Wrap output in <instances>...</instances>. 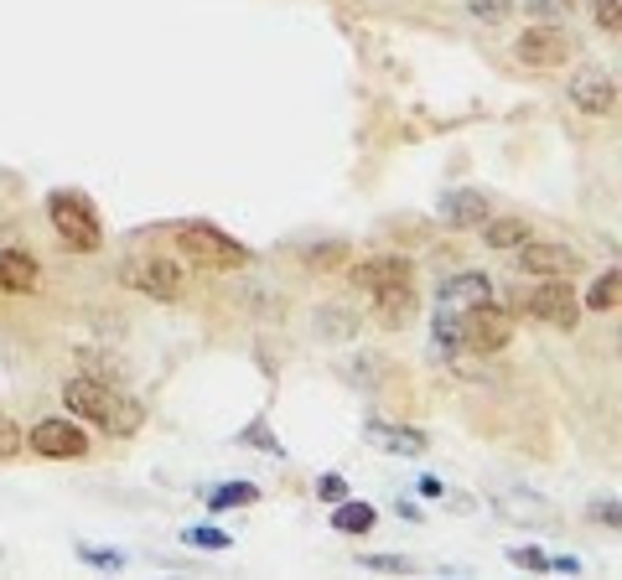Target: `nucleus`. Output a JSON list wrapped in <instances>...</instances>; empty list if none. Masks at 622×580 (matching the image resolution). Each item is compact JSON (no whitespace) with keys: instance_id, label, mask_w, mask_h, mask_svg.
I'll list each match as a JSON object with an SVG mask.
<instances>
[{"instance_id":"1a4fd4ad","label":"nucleus","mask_w":622,"mask_h":580,"mask_svg":"<svg viewBox=\"0 0 622 580\" xmlns=\"http://www.w3.org/2000/svg\"><path fill=\"white\" fill-rule=\"evenodd\" d=\"M410 275H415V265L404 259V254H374V259H364V265H353V286L368 290V295H379V290L389 286H410Z\"/></svg>"},{"instance_id":"39448f33","label":"nucleus","mask_w":622,"mask_h":580,"mask_svg":"<svg viewBox=\"0 0 622 580\" xmlns=\"http://www.w3.org/2000/svg\"><path fill=\"white\" fill-rule=\"evenodd\" d=\"M513 53L524 68H560V63H570L576 42H570L566 26H530V32H519Z\"/></svg>"},{"instance_id":"9d476101","label":"nucleus","mask_w":622,"mask_h":580,"mask_svg":"<svg viewBox=\"0 0 622 580\" xmlns=\"http://www.w3.org/2000/svg\"><path fill=\"white\" fill-rule=\"evenodd\" d=\"M570 99H576V109L581 114H612V104H618V78L612 72H597V68H586L570 78Z\"/></svg>"},{"instance_id":"393cba45","label":"nucleus","mask_w":622,"mask_h":580,"mask_svg":"<svg viewBox=\"0 0 622 580\" xmlns=\"http://www.w3.org/2000/svg\"><path fill=\"white\" fill-rule=\"evenodd\" d=\"M509 560H513V565H524V570H549V555H545V549H530V544H524V549L513 544Z\"/></svg>"},{"instance_id":"2eb2a0df","label":"nucleus","mask_w":622,"mask_h":580,"mask_svg":"<svg viewBox=\"0 0 622 580\" xmlns=\"http://www.w3.org/2000/svg\"><path fill=\"white\" fill-rule=\"evenodd\" d=\"M37 280H42V270L32 254H21V249L0 254V290H37Z\"/></svg>"},{"instance_id":"dca6fc26","label":"nucleus","mask_w":622,"mask_h":580,"mask_svg":"<svg viewBox=\"0 0 622 580\" xmlns=\"http://www.w3.org/2000/svg\"><path fill=\"white\" fill-rule=\"evenodd\" d=\"M374 524H379V513H374L368 503H348V498H343L337 513H332V528H337V534H368Z\"/></svg>"},{"instance_id":"b1692460","label":"nucleus","mask_w":622,"mask_h":580,"mask_svg":"<svg viewBox=\"0 0 622 580\" xmlns=\"http://www.w3.org/2000/svg\"><path fill=\"white\" fill-rule=\"evenodd\" d=\"M187 544H198V549H229V534H219V528H187Z\"/></svg>"},{"instance_id":"aec40b11","label":"nucleus","mask_w":622,"mask_h":580,"mask_svg":"<svg viewBox=\"0 0 622 580\" xmlns=\"http://www.w3.org/2000/svg\"><path fill=\"white\" fill-rule=\"evenodd\" d=\"M618 286H622V275L607 270L597 286L586 290V306H591V311H612V306H618Z\"/></svg>"},{"instance_id":"6ab92c4d","label":"nucleus","mask_w":622,"mask_h":580,"mask_svg":"<svg viewBox=\"0 0 622 580\" xmlns=\"http://www.w3.org/2000/svg\"><path fill=\"white\" fill-rule=\"evenodd\" d=\"M379 306H385L389 322H410V311H415V295H410V286H389V290H379Z\"/></svg>"},{"instance_id":"a211bd4d","label":"nucleus","mask_w":622,"mask_h":580,"mask_svg":"<svg viewBox=\"0 0 622 580\" xmlns=\"http://www.w3.org/2000/svg\"><path fill=\"white\" fill-rule=\"evenodd\" d=\"M259 488L255 482H223V488L208 492V507H244V503H255Z\"/></svg>"},{"instance_id":"f257e3e1","label":"nucleus","mask_w":622,"mask_h":580,"mask_svg":"<svg viewBox=\"0 0 622 580\" xmlns=\"http://www.w3.org/2000/svg\"><path fill=\"white\" fill-rule=\"evenodd\" d=\"M63 404H68L74 415L93 420V425H104L110 435H135V431H141V420H146L125 394L104 389L99 379H74V383H63Z\"/></svg>"},{"instance_id":"0eeeda50","label":"nucleus","mask_w":622,"mask_h":580,"mask_svg":"<svg viewBox=\"0 0 622 580\" xmlns=\"http://www.w3.org/2000/svg\"><path fill=\"white\" fill-rule=\"evenodd\" d=\"M32 451L47 456V461H78V456H89V435L78 431L74 420H42L32 431Z\"/></svg>"},{"instance_id":"cd10ccee","label":"nucleus","mask_w":622,"mask_h":580,"mask_svg":"<svg viewBox=\"0 0 622 580\" xmlns=\"http://www.w3.org/2000/svg\"><path fill=\"white\" fill-rule=\"evenodd\" d=\"M597 21H602L607 32H618L622 26V0H597Z\"/></svg>"},{"instance_id":"ddd939ff","label":"nucleus","mask_w":622,"mask_h":580,"mask_svg":"<svg viewBox=\"0 0 622 580\" xmlns=\"http://www.w3.org/2000/svg\"><path fill=\"white\" fill-rule=\"evenodd\" d=\"M482 301H493V280L488 275H457L441 286V311H473Z\"/></svg>"},{"instance_id":"f03ea898","label":"nucleus","mask_w":622,"mask_h":580,"mask_svg":"<svg viewBox=\"0 0 622 580\" xmlns=\"http://www.w3.org/2000/svg\"><path fill=\"white\" fill-rule=\"evenodd\" d=\"M47 213H53V228L63 234V244H68L74 254L99 249V217H93V208L78 198V192H53Z\"/></svg>"},{"instance_id":"bb28decb","label":"nucleus","mask_w":622,"mask_h":580,"mask_svg":"<svg viewBox=\"0 0 622 580\" xmlns=\"http://www.w3.org/2000/svg\"><path fill=\"white\" fill-rule=\"evenodd\" d=\"M11 456H21V431L0 415V461H11Z\"/></svg>"},{"instance_id":"7ed1b4c3","label":"nucleus","mask_w":622,"mask_h":580,"mask_svg":"<svg viewBox=\"0 0 622 580\" xmlns=\"http://www.w3.org/2000/svg\"><path fill=\"white\" fill-rule=\"evenodd\" d=\"M177 244H182L187 259L213 265V270H238V265H249V249L234 244L229 234H219V228H208V223H187V228H177Z\"/></svg>"},{"instance_id":"5701e85b","label":"nucleus","mask_w":622,"mask_h":580,"mask_svg":"<svg viewBox=\"0 0 622 580\" xmlns=\"http://www.w3.org/2000/svg\"><path fill=\"white\" fill-rule=\"evenodd\" d=\"M78 555H84L89 565H99V570H125V555H114V549H93V544H84Z\"/></svg>"},{"instance_id":"f3484780","label":"nucleus","mask_w":622,"mask_h":580,"mask_svg":"<svg viewBox=\"0 0 622 580\" xmlns=\"http://www.w3.org/2000/svg\"><path fill=\"white\" fill-rule=\"evenodd\" d=\"M482 238H488V249H519V244L530 238V223H524V217H493Z\"/></svg>"},{"instance_id":"20e7f679","label":"nucleus","mask_w":622,"mask_h":580,"mask_svg":"<svg viewBox=\"0 0 622 580\" xmlns=\"http://www.w3.org/2000/svg\"><path fill=\"white\" fill-rule=\"evenodd\" d=\"M457 337L467 353H498V347L513 337V316L498 311L493 301H482L473 311H457Z\"/></svg>"},{"instance_id":"a878e982","label":"nucleus","mask_w":622,"mask_h":580,"mask_svg":"<svg viewBox=\"0 0 622 580\" xmlns=\"http://www.w3.org/2000/svg\"><path fill=\"white\" fill-rule=\"evenodd\" d=\"M316 498H322V503H343V498H348V482H343L337 471H327V477L316 482Z\"/></svg>"},{"instance_id":"f8f14e48","label":"nucleus","mask_w":622,"mask_h":580,"mask_svg":"<svg viewBox=\"0 0 622 580\" xmlns=\"http://www.w3.org/2000/svg\"><path fill=\"white\" fill-rule=\"evenodd\" d=\"M519 265L530 275H576L581 270L576 249H566V244H530V238H524V249H519Z\"/></svg>"},{"instance_id":"2f4dec72","label":"nucleus","mask_w":622,"mask_h":580,"mask_svg":"<svg viewBox=\"0 0 622 580\" xmlns=\"http://www.w3.org/2000/svg\"><path fill=\"white\" fill-rule=\"evenodd\" d=\"M441 492H446V488H441L436 477H425V482H421V498H441Z\"/></svg>"},{"instance_id":"9b49d317","label":"nucleus","mask_w":622,"mask_h":580,"mask_svg":"<svg viewBox=\"0 0 622 580\" xmlns=\"http://www.w3.org/2000/svg\"><path fill=\"white\" fill-rule=\"evenodd\" d=\"M364 440L374 446V451H389V456H425V451H431L425 431H410V425H385V420H368Z\"/></svg>"},{"instance_id":"4468645a","label":"nucleus","mask_w":622,"mask_h":580,"mask_svg":"<svg viewBox=\"0 0 622 580\" xmlns=\"http://www.w3.org/2000/svg\"><path fill=\"white\" fill-rule=\"evenodd\" d=\"M441 217H446L452 228H477V223H488V198H482V192H473V187L446 192V202H441Z\"/></svg>"},{"instance_id":"412c9836","label":"nucleus","mask_w":622,"mask_h":580,"mask_svg":"<svg viewBox=\"0 0 622 580\" xmlns=\"http://www.w3.org/2000/svg\"><path fill=\"white\" fill-rule=\"evenodd\" d=\"M503 513H509V518H555V507L549 503H540V498H524V492H519V498H503Z\"/></svg>"},{"instance_id":"c756f323","label":"nucleus","mask_w":622,"mask_h":580,"mask_svg":"<svg viewBox=\"0 0 622 580\" xmlns=\"http://www.w3.org/2000/svg\"><path fill=\"white\" fill-rule=\"evenodd\" d=\"M530 11L534 16H566L570 0H530Z\"/></svg>"},{"instance_id":"7c9ffc66","label":"nucleus","mask_w":622,"mask_h":580,"mask_svg":"<svg viewBox=\"0 0 622 580\" xmlns=\"http://www.w3.org/2000/svg\"><path fill=\"white\" fill-rule=\"evenodd\" d=\"M591 518H607V524H618L622 513H618V503H591Z\"/></svg>"},{"instance_id":"6e6552de","label":"nucleus","mask_w":622,"mask_h":580,"mask_svg":"<svg viewBox=\"0 0 622 580\" xmlns=\"http://www.w3.org/2000/svg\"><path fill=\"white\" fill-rule=\"evenodd\" d=\"M120 280L156 295V301H177V290H182V270L171 259H130L125 270H120Z\"/></svg>"},{"instance_id":"423d86ee","label":"nucleus","mask_w":622,"mask_h":580,"mask_svg":"<svg viewBox=\"0 0 622 580\" xmlns=\"http://www.w3.org/2000/svg\"><path fill=\"white\" fill-rule=\"evenodd\" d=\"M530 311L540 322L560 326V332H570V326L581 322V306H576V290L566 286V275H545V286L530 295Z\"/></svg>"},{"instance_id":"4be33fe9","label":"nucleus","mask_w":622,"mask_h":580,"mask_svg":"<svg viewBox=\"0 0 622 580\" xmlns=\"http://www.w3.org/2000/svg\"><path fill=\"white\" fill-rule=\"evenodd\" d=\"M467 11H473L477 21H509L513 0H467Z\"/></svg>"},{"instance_id":"c85d7f7f","label":"nucleus","mask_w":622,"mask_h":580,"mask_svg":"<svg viewBox=\"0 0 622 580\" xmlns=\"http://www.w3.org/2000/svg\"><path fill=\"white\" fill-rule=\"evenodd\" d=\"M368 570H395V576H404L410 570V560H400V555H364Z\"/></svg>"}]
</instances>
